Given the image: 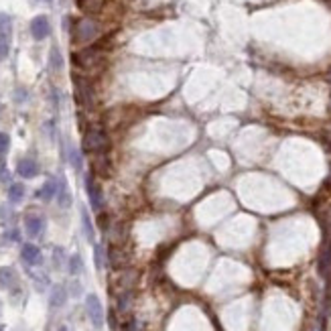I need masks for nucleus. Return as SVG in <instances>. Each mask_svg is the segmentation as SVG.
<instances>
[{
	"instance_id": "aec40b11",
	"label": "nucleus",
	"mask_w": 331,
	"mask_h": 331,
	"mask_svg": "<svg viewBox=\"0 0 331 331\" xmlns=\"http://www.w3.org/2000/svg\"><path fill=\"white\" fill-rule=\"evenodd\" d=\"M8 147H10V139H8V134L0 132V153L4 155V153L8 151Z\"/></svg>"
},
{
	"instance_id": "f3484780",
	"label": "nucleus",
	"mask_w": 331,
	"mask_h": 331,
	"mask_svg": "<svg viewBox=\"0 0 331 331\" xmlns=\"http://www.w3.org/2000/svg\"><path fill=\"white\" fill-rule=\"evenodd\" d=\"M69 163L75 171H81V153L75 147H69Z\"/></svg>"
},
{
	"instance_id": "0eeeda50",
	"label": "nucleus",
	"mask_w": 331,
	"mask_h": 331,
	"mask_svg": "<svg viewBox=\"0 0 331 331\" xmlns=\"http://www.w3.org/2000/svg\"><path fill=\"white\" fill-rule=\"evenodd\" d=\"M45 230V219L41 215H26L24 219V232L29 238H39Z\"/></svg>"
},
{
	"instance_id": "9d476101",
	"label": "nucleus",
	"mask_w": 331,
	"mask_h": 331,
	"mask_svg": "<svg viewBox=\"0 0 331 331\" xmlns=\"http://www.w3.org/2000/svg\"><path fill=\"white\" fill-rule=\"evenodd\" d=\"M20 256H22V260H24L26 264H31V266H35V264L41 262V250H39L35 244H24L22 250H20Z\"/></svg>"
},
{
	"instance_id": "2eb2a0df",
	"label": "nucleus",
	"mask_w": 331,
	"mask_h": 331,
	"mask_svg": "<svg viewBox=\"0 0 331 331\" xmlns=\"http://www.w3.org/2000/svg\"><path fill=\"white\" fill-rule=\"evenodd\" d=\"M24 197V185L22 183H12L8 187V201L10 203H20Z\"/></svg>"
},
{
	"instance_id": "4468645a",
	"label": "nucleus",
	"mask_w": 331,
	"mask_h": 331,
	"mask_svg": "<svg viewBox=\"0 0 331 331\" xmlns=\"http://www.w3.org/2000/svg\"><path fill=\"white\" fill-rule=\"evenodd\" d=\"M14 283H16V274H14V270L2 266V268H0V289H10Z\"/></svg>"
},
{
	"instance_id": "7ed1b4c3",
	"label": "nucleus",
	"mask_w": 331,
	"mask_h": 331,
	"mask_svg": "<svg viewBox=\"0 0 331 331\" xmlns=\"http://www.w3.org/2000/svg\"><path fill=\"white\" fill-rule=\"evenodd\" d=\"M12 43V20L8 14L0 12V59H6Z\"/></svg>"
},
{
	"instance_id": "1a4fd4ad",
	"label": "nucleus",
	"mask_w": 331,
	"mask_h": 331,
	"mask_svg": "<svg viewBox=\"0 0 331 331\" xmlns=\"http://www.w3.org/2000/svg\"><path fill=\"white\" fill-rule=\"evenodd\" d=\"M57 203H59V207H63V209H67L69 205H71V193H69V189H67V181L61 177L59 179V183H57Z\"/></svg>"
},
{
	"instance_id": "a211bd4d",
	"label": "nucleus",
	"mask_w": 331,
	"mask_h": 331,
	"mask_svg": "<svg viewBox=\"0 0 331 331\" xmlns=\"http://www.w3.org/2000/svg\"><path fill=\"white\" fill-rule=\"evenodd\" d=\"M61 65H63L61 53H59V49H57V47H53V49H51V67H53L55 71H59V69H61Z\"/></svg>"
},
{
	"instance_id": "4be33fe9",
	"label": "nucleus",
	"mask_w": 331,
	"mask_h": 331,
	"mask_svg": "<svg viewBox=\"0 0 331 331\" xmlns=\"http://www.w3.org/2000/svg\"><path fill=\"white\" fill-rule=\"evenodd\" d=\"M57 331H67V329H65V327H59V329H57Z\"/></svg>"
},
{
	"instance_id": "5701e85b",
	"label": "nucleus",
	"mask_w": 331,
	"mask_h": 331,
	"mask_svg": "<svg viewBox=\"0 0 331 331\" xmlns=\"http://www.w3.org/2000/svg\"><path fill=\"white\" fill-rule=\"evenodd\" d=\"M0 331H2V329H0Z\"/></svg>"
},
{
	"instance_id": "dca6fc26",
	"label": "nucleus",
	"mask_w": 331,
	"mask_h": 331,
	"mask_svg": "<svg viewBox=\"0 0 331 331\" xmlns=\"http://www.w3.org/2000/svg\"><path fill=\"white\" fill-rule=\"evenodd\" d=\"M84 270V262H81V256L79 254H73L69 258V272L71 274H79Z\"/></svg>"
},
{
	"instance_id": "412c9836",
	"label": "nucleus",
	"mask_w": 331,
	"mask_h": 331,
	"mask_svg": "<svg viewBox=\"0 0 331 331\" xmlns=\"http://www.w3.org/2000/svg\"><path fill=\"white\" fill-rule=\"evenodd\" d=\"M6 179H8V169H6V161L0 153V181H6Z\"/></svg>"
},
{
	"instance_id": "9b49d317",
	"label": "nucleus",
	"mask_w": 331,
	"mask_h": 331,
	"mask_svg": "<svg viewBox=\"0 0 331 331\" xmlns=\"http://www.w3.org/2000/svg\"><path fill=\"white\" fill-rule=\"evenodd\" d=\"M55 195H57V181H53V179L45 181L43 187L37 191V197L43 199V201H51Z\"/></svg>"
},
{
	"instance_id": "ddd939ff",
	"label": "nucleus",
	"mask_w": 331,
	"mask_h": 331,
	"mask_svg": "<svg viewBox=\"0 0 331 331\" xmlns=\"http://www.w3.org/2000/svg\"><path fill=\"white\" fill-rule=\"evenodd\" d=\"M65 301H67V293H65V287H61V285H55V287H53V291H51V307H61Z\"/></svg>"
},
{
	"instance_id": "6e6552de",
	"label": "nucleus",
	"mask_w": 331,
	"mask_h": 331,
	"mask_svg": "<svg viewBox=\"0 0 331 331\" xmlns=\"http://www.w3.org/2000/svg\"><path fill=\"white\" fill-rule=\"evenodd\" d=\"M16 173L24 179H33L37 173H39V165L35 159H20L18 165H16Z\"/></svg>"
},
{
	"instance_id": "20e7f679",
	"label": "nucleus",
	"mask_w": 331,
	"mask_h": 331,
	"mask_svg": "<svg viewBox=\"0 0 331 331\" xmlns=\"http://www.w3.org/2000/svg\"><path fill=\"white\" fill-rule=\"evenodd\" d=\"M86 313H88V317L96 329H100L104 325V309H102V303L96 295L86 297Z\"/></svg>"
},
{
	"instance_id": "423d86ee",
	"label": "nucleus",
	"mask_w": 331,
	"mask_h": 331,
	"mask_svg": "<svg viewBox=\"0 0 331 331\" xmlns=\"http://www.w3.org/2000/svg\"><path fill=\"white\" fill-rule=\"evenodd\" d=\"M86 191H88V197H90V203L94 209H102V203H104V197H102V189L100 185L94 181L92 175L86 177Z\"/></svg>"
},
{
	"instance_id": "f03ea898",
	"label": "nucleus",
	"mask_w": 331,
	"mask_h": 331,
	"mask_svg": "<svg viewBox=\"0 0 331 331\" xmlns=\"http://www.w3.org/2000/svg\"><path fill=\"white\" fill-rule=\"evenodd\" d=\"M100 29H98V22L92 20V18H81L75 22V29H73V41L77 43H90L98 37Z\"/></svg>"
},
{
	"instance_id": "f8f14e48",
	"label": "nucleus",
	"mask_w": 331,
	"mask_h": 331,
	"mask_svg": "<svg viewBox=\"0 0 331 331\" xmlns=\"http://www.w3.org/2000/svg\"><path fill=\"white\" fill-rule=\"evenodd\" d=\"M81 226H84V234H86V238H88L90 242H94L96 232H94V224H92V217H90V213H88L86 207H81Z\"/></svg>"
},
{
	"instance_id": "f257e3e1",
	"label": "nucleus",
	"mask_w": 331,
	"mask_h": 331,
	"mask_svg": "<svg viewBox=\"0 0 331 331\" xmlns=\"http://www.w3.org/2000/svg\"><path fill=\"white\" fill-rule=\"evenodd\" d=\"M110 147V141H108V134L104 130H88L86 136H84V151L86 153H98L102 155L104 151H108Z\"/></svg>"
},
{
	"instance_id": "6ab92c4d",
	"label": "nucleus",
	"mask_w": 331,
	"mask_h": 331,
	"mask_svg": "<svg viewBox=\"0 0 331 331\" xmlns=\"http://www.w3.org/2000/svg\"><path fill=\"white\" fill-rule=\"evenodd\" d=\"M94 252H96V268L102 270V268H104V248L98 244V246L94 248Z\"/></svg>"
},
{
	"instance_id": "39448f33",
	"label": "nucleus",
	"mask_w": 331,
	"mask_h": 331,
	"mask_svg": "<svg viewBox=\"0 0 331 331\" xmlns=\"http://www.w3.org/2000/svg\"><path fill=\"white\" fill-rule=\"evenodd\" d=\"M49 33H51V24H49V18L45 14H39V16H35L31 20V35H33V39L43 41V39L49 37Z\"/></svg>"
}]
</instances>
